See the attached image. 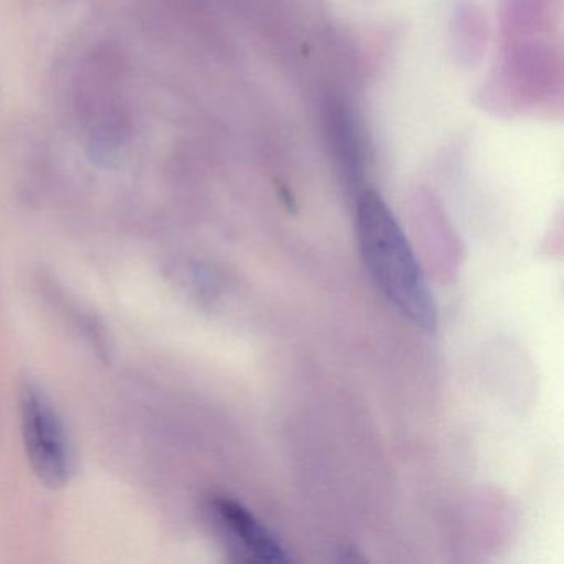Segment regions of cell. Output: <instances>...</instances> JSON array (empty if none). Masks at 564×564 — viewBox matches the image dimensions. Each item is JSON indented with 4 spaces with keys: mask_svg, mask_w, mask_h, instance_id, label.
Instances as JSON below:
<instances>
[{
    "mask_svg": "<svg viewBox=\"0 0 564 564\" xmlns=\"http://www.w3.org/2000/svg\"><path fill=\"white\" fill-rule=\"evenodd\" d=\"M359 252L384 299L424 332H435L437 306L424 272L388 204L375 191H362L356 203Z\"/></svg>",
    "mask_w": 564,
    "mask_h": 564,
    "instance_id": "obj_1",
    "label": "cell"
},
{
    "mask_svg": "<svg viewBox=\"0 0 564 564\" xmlns=\"http://www.w3.org/2000/svg\"><path fill=\"white\" fill-rule=\"evenodd\" d=\"M22 437L35 477L61 488L70 477L72 458L64 425L41 389L28 384L21 398Z\"/></svg>",
    "mask_w": 564,
    "mask_h": 564,
    "instance_id": "obj_2",
    "label": "cell"
},
{
    "mask_svg": "<svg viewBox=\"0 0 564 564\" xmlns=\"http://www.w3.org/2000/svg\"><path fill=\"white\" fill-rule=\"evenodd\" d=\"M217 533L239 560L252 563H285L289 553L275 534L242 503L217 495L207 503Z\"/></svg>",
    "mask_w": 564,
    "mask_h": 564,
    "instance_id": "obj_3",
    "label": "cell"
},
{
    "mask_svg": "<svg viewBox=\"0 0 564 564\" xmlns=\"http://www.w3.org/2000/svg\"><path fill=\"white\" fill-rule=\"evenodd\" d=\"M323 111H325L323 121L326 124V134L332 140L336 158H338L343 170H346L352 181L359 180L361 177L365 147H362L361 131H359L355 117H352L348 107H345L338 100L328 101L323 107Z\"/></svg>",
    "mask_w": 564,
    "mask_h": 564,
    "instance_id": "obj_4",
    "label": "cell"
}]
</instances>
